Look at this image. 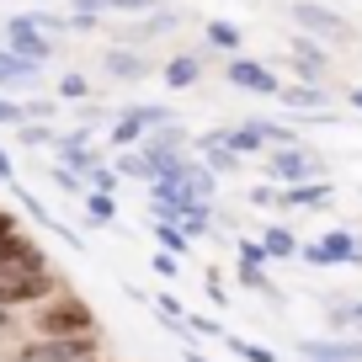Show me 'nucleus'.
Here are the masks:
<instances>
[{"label": "nucleus", "mask_w": 362, "mask_h": 362, "mask_svg": "<svg viewBox=\"0 0 362 362\" xmlns=\"http://www.w3.org/2000/svg\"><path fill=\"white\" fill-rule=\"evenodd\" d=\"M261 250H267V261H298V240H293V229H283V224L261 229Z\"/></svg>", "instance_id": "18"}, {"label": "nucleus", "mask_w": 362, "mask_h": 362, "mask_svg": "<svg viewBox=\"0 0 362 362\" xmlns=\"http://www.w3.org/2000/svg\"><path fill=\"white\" fill-rule=\"evenodd\" d=\"M298 261L304 267H346V261H362V240L351 229H330V235L298 245Z\"/></svg>", "instance_id": "7"}, {"label": "nucleus", "mask_w": 362, "mask_h": 362, "mask_svg": "<svg viewBox=\"0 0 362 362\" xmlns=\"http://www.w3.org/2000/svg\"><path fill=\"white\" fill-rule=\"evenodd\" d=\"M0 181H6V187L16 181V165H11V155H6V149H0Z\"/></svg>", "instance_id": "37"}, {"label": "nucleus", "mask_w": 362, "mask_h": 362, "mask_svg": "<svg viewBox=\"0 0 362 362\" xmlns=\"http://www.w3.org/2000/svg\"><path fill=\"white\" fill-rule=\"evenodd\" d=\"M37 80H43V64H27L0 43V90H37Z\"/></svg>", "instance_id": "11"}, {"label": "nucleus", "mask_w": 362, "mask_h": 362, "mask_svg": "<svg viewBox=\"0 0 362 362\" xmlns=\"http://www.w3.org/2000/svg\"><path fill=\"white\" fill-rule=\"evenodd\" d=\"M117 117H128V123H139L149 134V128H165V123H176V112H170L165 102H128Z\"/></svg>", "instance_id": "17"}, {"label": "nucleus", "mask_w": 362, "mask_h": 362, "mask_svg": "<svg viewBox=\"0 0 362 362\" xmlns=\"http://www.w3.org/2000/svg\"><path fill=\"white\" fill-rule=\"evenodd\" d=\"M102 27V16H80V11H69V33H96Z\"/></svg>", "instance_id": "35"}, {"label": "nucleus", "mask_w": 362, "mask_h": 362, "mask_svg": "<svg viewBox=\"0 0 362 362\" xmlns=\"http://www.w3.org/2000/svg\"><path fill=\"white\" fill-rule=\"evenodd\" d=\"M117 187H123V176L112 170V160H102V165H90V170H86V192H107V197H117Z\"/></svg>", "instance_id": "22"}, {"label": "nucleus", "mask_w": 362, "mask_h": 362, "mask_svg": "<svg viewBox=\"0 0 362 362\" xmlns=\"http://www.w3.org/2000/svg\"><path fill=\"white\" fill-rule=\"evenodd\" d=\"M203 37L218 48V54H229V59H235V54H240V43H245V37H240V27H235V22H224V16L203 22Z\"/></svg>", "instance_id": "19"}, {"label": "nucleus", "mask_w": 362, "mask_h": 362, "mask_svg": "<svg viewBox=\"0 0 362 362\" xmlns=\"http://www.w3.org/2000/svg\"><path fill=\"white\" fill-rule=\"evenodd\" d=\"M176 27H181V11H149L144 16V22H139V33H176Z\"/></svg>", "instance_id": "28"}, {"label": "nucleus", "mask_w": 362, "mask_h": 362, "mask_svg": "<svg viewBox=\"0 0 362 362\" xmlns=\"http://www.w3.org/2000/svg\"><path fill=\"white\" fill-rule=\"evenodd\" d=\"M69 11H80V16H107V0H69Z\"/></svg>", "instance_id": "34"}, {"label": "nucleus", "mask_w": 362, "mask_h": 362, "mask_svg": "<svg viewBox=\"0 0 362 362\" xmlns=\"http://www.w3.org/2000/svg\"><path fill=\"white\" fill-rule=\"evenodd\" d=\"M6 48H11L16 59H27V64H48V59H54V37L37 33V27L27 22L22 11L6 16Z\"/></svg>", "instance_id": "8"}, {"label": "nucleus", "mask_w": 362, "mask_h": 362, "mask_svg": "<svg viewBox=\"0 0 362 362\" xmlns=\"http://www.w3.org/2000/svg\"><path fill=\"white\" fill-rule=\"evenodd\" d=\"M160 80H165L170 90H192L197 80H203V54H176L160 64Z\"/></svg>", "instance_id": "13"}, {"label": "nucleus", "mask_w": 362, "mask_h": 362, "mask_svg": "<svg viewBox=\"0 0 362 362\" xmlns=\"http://www.w3.org/2000/svg\"><path fill=\"white\" fill-rule=\"evenodd\" d=\"M107 139H112V155H117V149H134V144H144V128H139V123H128V117H117V123L107 128Z\"/></svg>", "instance_id": "24"}, {"label": "nucleus", "mask_w": 362, "mask_h": 362, "mask_svg": "<svg viewBox=\"0 0 362 362\" xmlns=\"http://www.w3.org/2000/svg\"><path fill=\"white\" fill-rule=\"evenodd\" d=\"M48 267V250L37 235H27L22 224L11 229V235L0 240V283H11V277H33V272Z\"/></svg>", "instance_id": "4"}, {"label": "nucleus", "mask_w": 362, "mask_h": 362, "mask_svg": "<svg viewBox=\"0 0 362 362\" xmlns=\"http://www.w3.org/2000/svg\"><path fill=\"white\" fill-rule=\"evenodd\" d=\"M240 261H245V267H267V250H261V240H240Z\"/></svg>", "instance_id": "32"}, {"label": "nucleus", "mask_w": 362, "mask_h": 362, "mask_svg": "<svg viewBox=\"0 0 362 362\" xmlns=\"http://www.w3.org/2000/svg\"><path fill=\"white\" fill-rule=\"evenodd\" d=\"M224 346L235 351V357H245V362H277V351L256 346V341H240V336H224Z\"/></svg>", "instance_id": "27"}, {"label": "nucleus", "mask_w": 362, "mask_h": 362, "mask_svg": "<svg viewBox=\"0 0 362 362\" xmlns=\"http://www.w3.org/2000/svg\"><path fill=\"white\" fill-rule=\"evenodd\" d=\"M90 96V80L80 75V69H64V80H59V102H86Z\"/></svg>", "instance_id": "26"}, {"label": "nucleus", "mask_w": 362, "mask_h": 362, "mask_svg": "<svg viewBox=\"0 0 362 362\" xmlns=\"http://www.w3.org/2000/svg\"><path fill=\"white\" fill-rule=\"evenodd\" d=\"M160 11V0H107V16H149Z\"/></svg>", "instance_id": "29"}, {"label": "nucleus", "mask_w": 362, "mask_h": 362, "mask_svg": "<svg viewBox=\"0 0 362 362\" xmlns=\"http://www.w3.org/2000/svg\"><path fill=\"white\" fill-rule=\"evenodd\" d=\"M102 64H107L112 80H149V75H155V59H144L139 48H107Z\"/></svg>", "instance_id": "12"}, {"label": "nucleus", "mask_w": 362, "mask_h": 362, "mask_svg": "<svg viewBox=\"0 0 362 362\" xmlns=\"http://www.w3.org/2000/svg\"><path fill=\"white\" fill-rule=\"evenodd\" d=\"M288 54H293L298 80H304V86H320V75H325V64H330L325 43H315V37H304V33H298L293 43H288Z\"/></svg>", "instance_id": "10"}, {"label": "nucleus", "mask_w": 362, "mask_h": 362, "mask_svg": "<svg viewBox=\"0 0 362 362\" xmlns=\"http://www.w3.org/2000/svg\"><path fill=\"white\" fill-rule=\"evenodd\" d=\"M27 22L37 27V33H48V37H59V33H69V11H22Z\"/></svg>", "instance_id": "25"}, {"label": "nucleus", "mask_w": 362, "mask_h": 362, "mask_svg": "<svg viewBox=\"0 0 362 362\" xmlns=\"http://www.w3.org/2000/svg\"><path fill=\"white\" fill-rule=\"evenodd\" d=\"M224 80H229L235 90H250V96H277V86H283L272 64H261V59H245V54H235V59H229Z\"/></svg>", "instance_id": "9"}, {"label": "nucleus", "mask_w": 362, "mask_h": 362, "mask_svg": "<svg viewBox=\"0 0 362 362\" xmlns=\"http://www.w3.org/2000/svg\"><path fill=\"white\" fill-rule=\"evenodd\" d=\"M102 336H64V341H22L16 362H96Z\"/></svg>", "instance_id": "5"}, {"label": "nucleus", "mask_w": 362, "mask_h": 362, "mask_svg": "<svg viewBox=\"0 0 362 362\" xmlns=\"http://www.w3.org/2000/svg\"><path fill=\"white\" fill-rule=\"evenodd\" d=\"M357 362H362V351H357Z\"/></svg>", "instance_id": "40"}, {"label": "nucleus", "mask_w": 362, "mask_h": 362, "mask_svg": "<svg viewBox=\"0 0 362 362\" xmlns=\"http://www.w3.org/2000/svg\"><path fill=\"white\" fill-rule=\"evenodd\" d=\"M267 176L277 187H304V181H325V160L304 144H288V149H267Z\"/></svg>", "instance_id": "3"}, {"label": "nucleus", "mask_w": 362, "mask_h": 362, "mask_svg": "<svg viewBox=\"0 0 362 362\" xmlns=\"http://www.w3.org/2000/svg\"><path fill=\"white\" fill-rule=\"evenodd\" d=\"M346 102H351V107L362 112V86H351V90H346Z\"/></svg>", "instance_id": "39"}, {"label": "nucleus", "mask_w": 362, "mask_h": 362, "mask_svg": "<svg viewBox=\"0 0 362 362\" xmlns=\"http://www.w3.org/2000/svg\"><path fill=\"white\" fill-rule=\"evenodd\" d=\"M149 235H155V245L165 250V256H181V250H192V240L181 235L176 224H155V218H149Z\"/></svg>", "instance_id": "23"}, {"label": "nucleus", "mask_w": 362, "mask_h": 362, "mask_svg": "<svg viewBox=\"0 0 362 362\" xmlns=\"http://www.w3.org/2000/svg\"><path fill=\"white\" fill-rule=\"evenodd\" d=\"M54 134H59L54 123H16L11 144H16V149H48V144H54Z\"/></svg>", "instance_id": "21"}, {"label": "nucleus", "mask_w": 362, "mask_h": 362, "mask_svg": "<svg viewBox=\"0 0 362 362\" xmlns=\"http://www.w3.org/2000/svg\"><path fill=\"white\" fill-rule=\"evenodd\" d=\"M330 203V181H304V187H277V208H325Z\"/></svg>", "instance_id": "15"}, {"label": "nucleus", "mask_w": 362, "mask_h": 362, "mask_svg": "<svg viewBox=\"0 0 362 362\" xmlns=\"http://www.w3.org/2000/svg\"><path fill=\"white\" fill-rule=\"evenodd\" d=\"M11 229H16V214H11V208H0V240L11 235Z\"/></svg>", "instance_id": "38"}, {"label": "nucleus", "mask_w": 362, "mask_h": 362, "mask_svg": "<svg viewBox=\"0 0 362 362\" xmlns=\"http://www.w3.org/2000/svg\"><path fill=\"white\" fill-rule=\"evenodd\" d=\"M277 102L283 107H293V112H325V86H304V80H298V86H277Z\"/></svg>", "instance_id": "16"}, {"label": "nucleus", "mask_w": 362, "mask_h": 362, "mask_svg": "<svg viewBox=\"0 0 362 362\" xmlns=\"http://www.w3.org/2000/svg\"><path fill=\"white\" fill-rule=\"evenodd\" d=\"M240 288H256V293H277V288H272V277H267V267H245V261H240Z\"/></svg>", "instance_id": "30"}, {"label": "nucleus", "mask_w": 362, "mask_h": 362, "mask_svg": "<svg viewBox=\"0 0 362 362\" xmlns=\"http://www.w3.org/2000/svg\"><path fill=\"white\" fill-rule=\"evenodd\" d=\"M16 123H22V102L0 96V128H16Z\"/></svg>", "instance_id": "33"}, {"label": "nucleus", "mask_w": 362, "mask_h": 362, "mask_svg": "<svg viewBox=\"0 0 362 362\" xmlns=\"http://www.w3.org/2000/svg\"><path fill=\"white\" fill-rule=\"evenodd\" d=\"M149 261H155V272H160V277H176V256H165V250H155V256H149Z\"/></svg>", "instance_id": "36"}, {"label": "nucleus", "mask_w": 362, "mask_h": 362, "mask_svg": "<svg viewBox=\"0 0 362 362\" xmlns=\"http://www.w3.org/2000/svg\"><path fill=\"white\" fill-rule=\"evenodd\" d=\"M288 16H293V22L304 27V37H315V43H346L351 37V22L341 11H330V6H320V0H293Z\"/></svg>", "instance_id": "6"}, {"label": "nucleus", "mask_w": 362, "mask_h": 362, "mask_svg": "<svg viewBox=\"0 0 362 362\" xmlns=\"http://www.w3.org/2000/svg\"><path fill=\"white\" fill-rule=\"evenodd\" d=\"M27 325L37 330V341H64V336H102V320L75 288L43 298L37 309H27Z\"/></svg>", "instance_id": "1"}, {"label": "nucleus", "mask_w": 362, "mask_h": 362, "mask_svg": "<svg viewBox=\"0 0 362 362\" xmlns=\"http://www.w3.org/2000/svg\"><path fill=\"white\" fill-rule=\"evenodd\" d=\"M214 134H218V144L235 149L240 160H250V155H261V149H267V139H261L256 117H250V123H235V128H214Z\"/></svg>", "instance_id": "14"}, {"label": "nucleus", "mask_w": 362, "mask_h": 362, "mask_svg": "<svg viewBox=\"0 0 362 362\" xmlns=\"http://www.w3.org/2000/svg\"><path fill=\"white\" fill-rule=\"evenodd\" d=\"M80 203H86V224L90 229H107L117 218V197H107V192H86Z\"/></svg>", "instance_id": "20"}, {"label": "nucleus", "mask_w": 362, "mask_h": 362, "mask_svg": "<svg viewBox=\"0 0 362 362\" xmlns=\"http://www.w3.org/2000/svg\"><path fill=\"white\" fill-rule=\"evenodd\" d=\"M48 181H54L59 192H69V197H86V181H80V176H69L64 165H48Z\"/></svg>", "instance_id": "31"}, {"label": "nucleus", "mask_w": 362, "mask_h": 362, "mask_svg": "<svg viewBox=\"0 0 362 362\" xmlns=\"http://www.w3.org/2000/svg\"><path fill=\"white\" fill-rule=\"evenodd\" d=\"M64 277H59L54 267H43V272H33V277H11V283H0V309L6 315H27V309H37L43 298H54V293H64Z\"/></svg>", "instance_id": "2"}]
</instances>
